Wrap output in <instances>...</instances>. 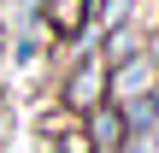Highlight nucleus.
<instances>
[{"instance_id":"nucleus-4","label":"nucleus","mask_w":159,"mask_h":153,"mask_svg":"<svg viewBox=\"0 0 159 153\" xmlns=\"http://www.w3.org/2000/svg\"><path fill=\"white\" fill-rule=\"evenodd\" d=\"M83 12H89V0H47V24L59 35H77L83 29Z\"/></svg>"},{"instance_id":"nucleus-3","label":"nucleus","mask_w":159,"mask_h":153,"mask_svg":"<svg viewBox=\"0 0 159 153\" xmlns=\"http://www.w3.org/2000/svg\"><path fill=\"white\" fill-rule=\"evenodd\" d=\"M124 136H130V130H124V112H118L112 100H100L94 118H89V142L106 147V153H118V147H124Z\"/></svg>"},{"instance_id":"nucleus-1","label":"nucleus","mask_w":159,"mask_h":153,"mask_svg":"<svg viewBox=\"0 0 159 153\" xmlns=\"http://www.w3.org/2000/svg\"><path fill=\"white\" fill-rule=\"evenodd\" d=\"M106 59H83L77 71H71V83H65V106H77V112H94L100 100H106Z\"/></svg>"},{"instance_id":"nucleus-5","label":"nucleus","mask_w":159,"mask_h":153,"mask_svg":"<svg viewBox=\"0 0 159 153\" xmlns=\"http://www.w3.org/2000/svg\"><path fill=\"white\" fill-rule=\"evenodd\" d=\"M47 130H59V142H65V153H94V142H89V130L77 124V118H47Z\"/></svg>"},{"instance_id":"nucleus-2","label":"nucleus","mask_w":159,"mask_h":153,"mask_svg":"<svg viewBox=\"0 0 159 153\" xmlns=\"http://www.w3.org/2000/svg\"><path fill=\"white\" fill-rule=\"evenodd\" d=\"M148 88H153V59H118V77L106 83L112 106H124V100H136V94H148Z\"/></svg>"},{"instance_id":"nucleus-6","label":"nucleus","mask_w":159,"mask_h":153,"mask_svg":"<svg viewBox=\"0 0 159 153\" xmlns=\"http://www.w3.org/2000/svg\"><path fill=\"white\" fill-rule=\"evenodd\" d=\"M106 59H112V65H118V59H136V35H130V29H118V35H112V47H106Z\"/></svg>"}]
</instances>
